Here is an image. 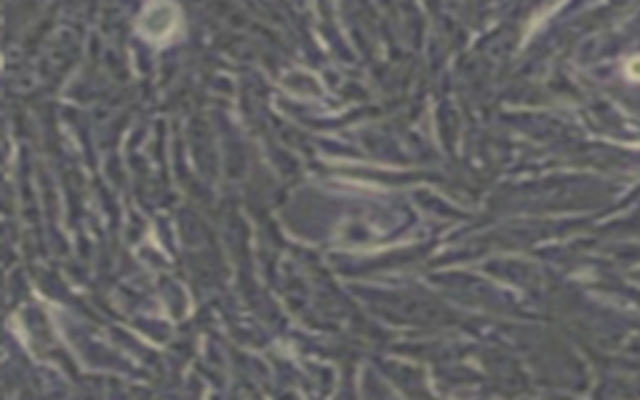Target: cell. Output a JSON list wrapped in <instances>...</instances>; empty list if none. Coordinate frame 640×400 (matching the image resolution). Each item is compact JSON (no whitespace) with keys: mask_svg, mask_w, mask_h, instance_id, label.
<instances>
[{"mask_svg":"<svg viewBox=\"0 0 640 400\" xmlns=\"http://www.w3.org/2000/svg\"><path fill=\"white\" fill-rule=\"evenodd\" d=\"M628 75L633 80H640V58H635V60H630L628 63Z\"/></svg>","mask_w":640,"mask_h":400,"instance_id":"obj_1","label":"cell"}]
</instances>
